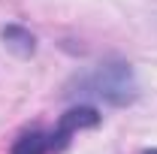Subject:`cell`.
<instances>
[{
  "label": "cell",
  "mask_w": 157,
  "mask_h": 154,
  "mask_svg": "<svg viewBox=\"0 0 157 154\" xmlns=\"http://www.w3.org/2000/svg\"><path fill=\"white\" fill-rule=\"evenodd\" d=\"M97 124H100V112L94 106H76L67 115H60L55 130H30V133H21L9 154H60L78 130L97 127Z\"/></svg>",
  "instance_id": "cell-2"
},
{
  "label": "cell",
  "mask_w": 157,
  "mask_h": 154,
  "mask_svg": "<svg viewBox=\"0 0 157 154\" xmlns=\"http://www.w3.org/2000/svg\"><path fill=\"white\" fill-rule=\"evenodd\" d=\"M70 94L103 100L109 106H130L139 97V85H136V76H133L130 64L106 60V64H97L91 73H85L76 82V91H70Z\"/></svg>",
  "instance_id": "cell-1"
},
{
  "label": "cell",
  "mask_w": 157,
  "mask_h": 154,
  "mask_svg": "<svg viewBox=\"0 0 157 154\" xmlns=\"http://www.w3.org/2000/svg\"><path fill=\"white\" fill-rule=\"evenodd\" d=\"M3 39H6V45L21 55V58H27V55H33V48H36V39L30 30H24L21 24H6L3 27Z\"/></svg>",
  "instance_id": "cell-3"
},
{
  "label": "cell",
  "mask_w": 157,
  "mask_h": 154,
  "mask_svg": "<svg viewBox=\"0 0 157 154\" xmlns=\"http://www.w3.org/2000/svg\"><path fill=\"white\" fill-rule=\"evenodd\" d=\"M145 154H157V151H145Z\"/></svg>",
  "instance_id": "cell-4"
}]
</instances>
